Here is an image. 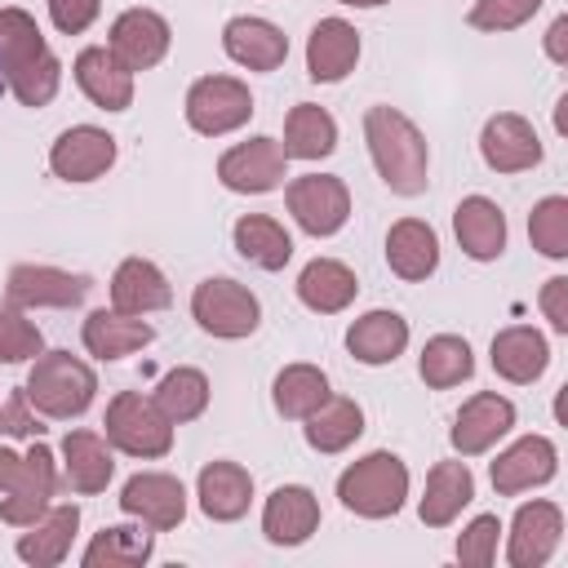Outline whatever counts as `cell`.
<instances>
[{
  "label": "cell",
  "mask_w": 568,
  "mask_h": 568,
  "mask_svg": "<svg viewBox=\"0 0 568 568\" xmlns=\"http://www.w3.org/2000/svg\"><path fill=\"white\" fill-rule=\"evenodd\" d=\"M364 146H368V160L377 169V178L386 182L390 195H422L426 182H430V146H426V133L399 111V106H368L364 111Z\"/></svg>",
  "instance_id": "1"
},
{
  "label": "cell",
  "mask_w": 568,
  "mask_h": 568,
  "mask_svg": "<svg viewBox=\"0 0 568 568\" xmlns=\"http://www.w3.org/2000/svg\"><path fill=\"white\" fill-rule=\"evenodd\" d=\"M408 488H413L408 462L390 448H373L337 475V501L359 519H395L408 501Z\"/></svg>",
  "instance_id": "2"
},
{
  "label": "cell",
  "mask_w": 568,
  "mask_h": 568,
  "mask_svg": "<svg viewBox=\"0 0 568 568\" xmlns=\"http://www.w3.org/2000/svg\"><path fill=\"white\" fill-rule=\"evenodd\" d=\"M22 390H27V399L36 404L40 417L75 422L98 399V373H93L89 359H80L71 351H40L31 359V373H27Z\"/></svg>",
  "instance_id": "3"
},
{
  "label": "cell",
  "mask_w": 568,
  "mask_h": 568,
  "mask_svg": "<svg viewBox=\"0 0 568 568\" xmlns=\"http://www.w3.org/2000/svg\"><path fill=\"white\" fill-rule=\"evenodd\" d=\"M102 435L115 453L138 457V462H160L173 453V422L142 390H115L111 395V404L102 413Z\"/></svg>",
  "instance_id": "4"
},
{
  "label": "cell",
  "mask_w": 568,
  "mask_h": 568,
  "mask_svg": "<svg viewBox=\"0 0 568 568\" xmlns=\"http://www.w3.org/2000/svg\"><path fill=\"white\" fill-rule=\"evenodd\" d=\"M191 320L217 342H244L262 324V302L248 284L231 275H209L191 288Z\"/></svg>",
  "instance_id": "5"
},
{
  "label": "cell",
  "mask_w": 568,
  "mask_h": 568,
  "mask_svg": "<svg viewBox=\"0 0 568 568\" xmlns=\"http://www.w3.org/2000/svg\"><path fill=\"white\" fill-rule=\"evenodd\" d=\"M253 93L240 75H200L182 98V115L200 138H226L253 120Z\"/></svg>",
  "instance_id": "6"
},
{
  "label": "cell",
  "mask_w": 568,
  "mask_h": 568,
  "mask_svg": "<svg viewBox=\"0 0 568 568\" xmlns=\"http://www.w3.org/2000/svg\"><path fill=\"white\" fill-rule=\"evenodd\" d=\"M284 209L311 240H328L351 222V186L337 173H302L284 186Z\"/></svg>",
  "instance_id": "7"
},
{
  "label": "cell",
  "mask_w": 568,
  "mask_h": 568,
  "mask_svg": "<svg viewBox=\"0 0 568 568\" xmlns=\"http://www.w3.org/2000/svg\"><path fill=\"white\" fill-rule=\"evenodd\" d=\"M284 178H288V155L271 133H253L217 155V182L235 195H266L284 186Z\"/></svg>",
  "instance_id": "8"
},
{
  "label": "cell",
  "mask_w": 568,
  "mask_h": 568,
  "mask_svg": "<svg viewBox=\"0 0 568 568\" xmlns=\"http://www.w3.org/2000/svg\"><path fill=\"white\" fill-rule=\"evenodd\" d=\"M89 297V275L49 262H18L4 275V306L18 311H67Z\"/></svg>",
  "instance_id": "9"
},
{
  "label": "cell",
  "mask_w": 568,
  "mask_h": 568,
  "mask_svg": "<svg viewBox=\"0 0 568 568\" xmlns=\"http://www.w3.org/2000/svg\"><path fill=\"white\" fill-rule=\"evenodd\" d=\"M58 488H62L58 453H53L44 439H31V448L22 453V475H18V484L0 497V519H4L9 528H27V524H36V519L53 506Z\"/></svg>",
  "instance_id": "10"
},
{
  "label": "cell",
  "mask_w": 568,
  "mask_h": 568,
  "mask_svg": "<svg viewBox=\"0 0 568 568\" xmlns=\"http://www.w3.org/2000/svg\"><path fill=\"white\" fill-rule=\"evenodd\" d=\"M501 532H506L510 568H546L564 541V510H559V501H546V497L519 501L510 528H501Z\"/></svg>",
  "instance_id": "11"
},
{
  "label": "cell",
  "mask_w": 568,
  "mask_h": 568,
  "mask_svg": "<svg viewBox=\"0 0 568 568\" xmlns=\"http://www.w3.org/2000/svg\"><path fill=\"white\" fill-rule=\"evenodd\" d=\"M515 404L497 390H475L470 399H462L457 417H453V430H448V444L457 457H484L493 453L510 430H515Z\"/></svg>",
  "instance_id": "12"
},
{
  "label": "cell",
  "mask_w": 568,
  "mask_h": 568,
  "mask_svg": "<svg viewBox=\"0 0 568 568\" xmlns=\"http://www.w3.org/2000/svg\"><path fill=\"white\" fill-rule=\"evenodd\" d=\"M555 475H559V448L550 435H519L488 462V479H493L497 497L532 493V488L550 484Z\"/></svg>",
  "instance_id": "13"
},
{
  "label": "cell",
  "mask_w": 568,
  "mask_h": 568,
  "mask_svg": "<svg viewBox=\"0 0 568 568\" xmlns=\"http://www.w3.org/2000/svg\"><path fill=\"white\" fill-rule=\"evenodd\" d=\"M120 510L155 532H173L186 519V484L169 470H138L120 484Z\"/></svg>",
  "instance_id": "14"
},
{
  "label": "cell",
  "mask_w": 568,
  "mask_h": 568,
  "mask_svg": "<svg viewBox=\"0 0 568 568\" xmlns=\"http://www.w3.org/2000/svg\"><path fill=\"white\" fill-rule=\"evenodd\" d=\"M169 44H173V27L164 13L146 9V4H133L124 13H115L111 31H106V49L138 75V71H151L169 58Z\"/></svg>",
  "instance_id": "15"
},
{
  "label": "cell",
  "mask_w": 568,
  "mask_h": 568,
  "mask_svg": "<svg viewBox=\"0 0 568 568\" xmlns=\"http://www.w3.org/2000/svg\"><path fill=\"white\" fill-rule=\"evenodd\" d=\"M546 155L541 146V133L532 129L528 115L519 111H497L484 120L479 129V160L493 169V173H528L537 169Z\"/></svg>",
  "instance_id": "16"
},
{
  "label": "cell",
  "mask_w": 568,
  "mask_h": 568,
  "mask_svg": "<svg viewBox=\"0 0 568 568\" xmlns=\"http://www.w3.org/2000/svg\"><path fill=\"white\" fill-rule=\"evenodd\" d=\"M120 142L98 124H71L49 146V173L62 182H98L111 173Z\"/></svg>",
  "instance_id": "17"
},
{
  "label": "cell",
  "mask_w": 568,
  "mask_h": 568,
  "mask_svg": "<svg viewBox=\"0 0 568 568\" xmlns=\"http://www.w3.org/2000/svg\"><path fill=\"white\" fill-rule=\"evenodd\" d=\"M58 457H62L58 462L62 466V484L71 493H80V497H98L115 479V448L106 444L102 430H84V426L67 430Z\"/></svg>",
  "instance_id": "18"
},
{
  "label": "cell",
  "mask_w": 568,
  "mask_h": 568,
  "mask_svg": "<svg viewBox=\"0 0 568 568\" xmlns=\"http://www.w3.org/2000/svg\"><path fill=\"white\" fill-rule=\"evenodd\" d=\"M222 53L244 71H280L288 58V36L257 13H235L222 27Z\"/></svg>",
  "instance_id": "19"
},
{
  "label": "cell",
  "mask_w": 568,
  "mask_h": 568,
  "mask_svg": "<svg viewBox=\"0 0 568 568\" xmlns=\"http://www.w3.org/2000/svg\"><path fill=\"white\" fill-rule=\"evenodd\" d=\"M320 532V497L306 484H280L262 501V537L271 546H302Z\"/></svg>",
  "instance_id": "20"
},
{
  "label": "cell",
  "mask_w": 568,
  "mask_h": 568,
  "mask_svg": "<svg viewBox=\"0 0 568 568\" xmlns=\"http://www.w3.org/2000/svg\"><path fill=\"white\" fill-rule=\"evenodd\" d=\"M359 53H364V44H359L355 22H346L337 13L320 18L311 27V36H306V75L315 84H342L355 71Z\"/></svg>",
  "instance_id": "21"
},
{
  "label": "cell",
  "mask_w": 568,
  "mask_h": 568,
  "mask_svg": "<svg viewBox=\"0 0 568 568\" xmlns=\"http://www.w3.org/2000/svg\"><path fill=\"white\" fill-rule=\"evenodd\" d=\"M71 75L98 111H129L133 106V71L106 44H84L71 62Z\"/></svg>",
  "instance_id": "22"
},
{
  "label": "cell",
  "mask_w": 568,
  "mask_h": 568,
  "mask_svg": "<svg viewBox=\"0 0 568 568\" xmlns=\"http://www.w3.org/2000/svg\"><path fill=\"white\" fill-rule=\"evenodd\" d=\"M80 342H84V351H89L93 359L111 364V359H124V355L146 351V346L155 342V328H151L146 315H124V311H115V306H98V311L84 315Z\"/></svg>",
  "instance_id": "23"
},
{
  "label": "cell",
  "mask_w": 568,
  "mask_h": 568,
  "mask_svg": "<svg viewBox=\"0 0 568 568\" xmlns=\"http://www.w3.org/2000/svg\"><path fill=\"white\" fill-rule=\"evenodd\" d=\"M80 532V506L75 501H53L36 524H27L13 541V555L27 568H58L71 555V541Z\"/></svg>",
  "instance_id": "24"
},
{
  "label": "cell",
  "mask_w": 568,
  "mask_h": 568,
  "mask_svg": "<svg viewBox=\"0 0 568 568\" xmlns=\"http://www.w3.org/2000/svg\"><path fill=\"white\" fill-rule=\"evenodd\" d=\"M195 501L204 510V519L213 524H235L248 515L253 506V475L240 466V462H204L200 475H195Z\"/></svg>",
  "instance_id": "25"
},
{
  "label": "cell",
  "mask_w": 568,
  "mask_h": 568,
  "mask_svg": "<svg viewBox=\"0 0 568 568\" xmlns=\"http://www.w3.org/2000/svg\"><path fill=\"white\" fill-rule=\"evenodd\" d=\"M453 235L462 244V253L470 262H497L506 253V240H510V226H506V213L497 200L488 195H466L457 200L453 209Z\"/></svg>",
  "instance_id": "26"
},
{
  "label": "cell",
  "mask_w": 568,
  "mask_h": 568,
  "mask_svg": "<svg viewBox=\"0 0 568 568\" xmlns=\"http://www.w3.org/2000/svg\"><path fill=\"white\" fill-rule=\"evenodd\" d=\"M488 364L501 382L510 386H532L546 368H550V342L546 333H537L532 324H506L493 346H488Z\"/></svg>",
  "instance_id": "27"
},
{
  "label": "cell",
  "mask_w": 568,
  "mask_h": 568,
  "mask_svg": "<svg viewBox=\"0 0 568 568\" xmlns=\"http://www.w3.org/2000/svg\"><path fill=\"white\" fill-rule=\"evenodd\" d=\"M475 501V475L466 466V457H453V462H435L426 470V488L417 497V519L426 528H448L457 524V515Z\"/></svg>",
  "instance_id": "28"
},
{
  "label": "cell",
  "mask_w": 568,
  "mask_h": 568,
  "mask_svg": "<svg viewBox=\"0 0 568 568\" xmlns=\"http://www.w3.org/2000/svg\"><path fill=\"white\" fill-rule=\"evenodd\" d=\"M408 337H413L408 320H404L399 311L377 306V311H364L359 320H351V328H346V351H351L359 364L382 368V364H395V359L408 351Z\"/></svg>",
  "instance_id": "29"
},
{
  "label": "cell",
  "mask_w": 568,
  "mask_h": 568,
  "mask_svg": "<svg viewBox=\"0 0 568 568\" xmlns=\"http://www.w3.org/2000/svg\"><path fill=\"white\" fill-rule=\"evenodd\" d=\"M386 266L390 275L408 280V284H422L439 271V235L430 222L422 217H399L390 222L386 231Z\"/></svg>",
  "instance_id": "30"
},
{
  "label": "cell",
  "mask_w": 568,
  "mask_h": 568,
  "mask_svg": "<svg viewBox=\"0 0 568 568\" xmlns=\"http://www.w3.org/2000/svg\"><path fill=\"white\" fill-rule=\"evenodd\" d=\"M111 306L124 311V315H155L173 302V288H169V275L151 262V257H124L115 271H111Z\"/></svg>",
  "instance_id": "31"
},
{
  "label": "cell",
  "mask_w": 568,
  "mask_h": 568,
  "mask_svg": "<svg viewBox=\"0 0 568 568\" xmlns=\"http://www.w3.org/2000/svg\"><path fill=\"white\" fill-rule=\"evenodd\" d=\"M297 302L306 306V311H315V315H342L351 302H355V293H359V280H355V271L346 266V262H337V257H311L302 271H297Z\"/></svg>",
  "instance_id": "32"
},
{
  "label": "cell",
  "mask_w": 568,
  "mask_h": 568,
  "mask_svg": "<svg viewBox=\"0 0 568 568\" xmlns=\"http://www.w3.org/2000/svg\"><path fill=\"white\" fill-rule=\"evenodd\" d=\"M231 244H235V253H240L248 266H257V271H284V266L293 262V235H288L284 222L271 217V213H244V217H235Z\"/></svg>",
  "instance_id": "33"
},
{
  "label": "cell",
  "mask_w": 568,
  "mask_h": 568,
  "mask_svg": "<svg viewBox=\"0 0 568 568\" xmlns=\"http://www.w3.org/2000/svg\"><path fill=\"white\" fill-rule=\"evenodd\" d=\"M155 555V528L146 524H106L102 532L89 537V546L80 550L84 568H142Z\"/></svg>",
  "instance_id": "34"
},
{
  "label": "cell",
  "mask_w": 568,
  "mask_h": 568,
  "mask_svg": "<svg viewBox=\"0 0 568 568\" xmlns=\"http://www.w3.org/2000/svg\"><path fill=\"white\" fill-rule=\"evenodd\" d=\"M359 435H364V408L351 395H328L311 417H302V439L324 457L346 453Z\"/></svg>",
  "instance_id": "35"
},
{
  "label": "cell",
  "mask_w": 568,
  "mask_h": 568,
  "mask_svg": "<svg viewBox=\"0 0 568 568\" xmlns=\"http://www.w3.org/2000/svg\"><path fill=\"white\" fill-rule=\"evenodd\" d=\"M328 395H333L328 373H324L320 364H302V359H297V364H284V368L275 373V382H271V404H275V413L288 417V422L311 417Z\"/></svg>",
  "instance_id": "36"
},
{
  "label": "cell",
  "mask_w": 568,
  "mask_h": 568,
  "mask_svg": "<svg viewBox=\"0 0 568 568\" xmlns=\"http://www.w3.org/2000/svg\"><path fill=\"white\" fill-rule=\"evenodd\" d=\"M417 377L430 386V390H453L462 382L475 377V351L462 333H435L426 337L422 355H417Z\"/></svg>",
  "instance_id": "37"
},
{
  "label": "cell",
  "mask_w": 568,
  "mask_h": 568,
  "mask_svg": "<svg viewBox=\"0 0 568 568\" xmlns=\"http://www.w3.org/2000/svg\"><path fill=\"white\" fill-rule=\"evenodd\" d=\"M284 155L288 160H324L337 151V120L320 102H297L284 115Z\"/></svg>",
  "instance_id": "38"
},
{
  "label": "cell",
  "mask_w": 568,
  "mask_h": 568,
  "mask_svg": "<svg viewBox=\"0 0 568 568\" xmlns=\"http://www.w3.org/2000/svg\"><path fill=\"white\" fill-rule=\"evenodd\" d=\"M209 395H213V386H209L204 368H195V364H178V368H169V373L155 382V390H151L155 408H160L173 426L195 422V417L209 408Z\"/></svg>",
  "instance_id": "39"
},
{
  "label": "cell",
  "mask_w": 568,
  "mask_h": 568,
  "mask_svg": "<svg viewBox=\"0 0 568 568\" xmlns=\"http://www.w3.org/2000/svg\"><path fill=\"white\" fill-rule=\"evenodd\" d=\"M44 49H49V40H44L40 22H36L27 9L4 4V9H0V80H4L9 71H18L22 62H31L36 53H44Z\"/></svg>",
  "instance_id": "40"
},
{
  "label": "cell",
  "mask_w": 568,
  "mask_h": 568,
  "mask_svg": "<svg viewBox=\"0 0 568 568\" xmlns=\"http://www.w3.org/2000/svg\"><path fill=\"white\" fill-rule=\"evenodd\" d=\"M4 89H9L22 106H31V111L49 106V102L58 98V89H62V62H58V53H53V49L36 53L31 62H22L18 71L4 75Z\"/></svg>",
  "instance_id": "41"
},
{
  "label": "cell",
  "mask_w": 568,
  "mask_h": 568,
  "mask_svg": "<svg viewBox=\"0 0 568 568\" xmlns=\"http://www.w3.org/2000/svg\"><path fill=\"white\" fill-rule=\"evenodd\" d=\"M528 240L541 257L564 262L568 257V195H541L528 213Z\"/></svg>",
  "instance_id": "42"
},
{
  "label": "cell",
  "mask_w": 568,
  "mask_h": 568,
  "mask_svg": "<svg viewBox=\"0 0 568 568\" xmlns=\"http://www.w3.org/2000/svg\"><path fill=\"white\" fill-rule=\"evenodd\" d=\"M44 351V333L27 311L0 306V364H31Z\"/></svg>",
  "instance_id": "43"
},
{
  "label": "cell",
  "mask_w": 568,
  "mask_h": 568,
  "mask_svg": "<svg viewBox=\"0 0 568 568\" xmlns=\"http://www.w3.org/2000/svg\"><path fill=\"white\" fill-rule=\"evenodd\" d=\"M497 546H501V519L484 510V515H475V519L457 532L453 555H457V564H466V568H493V564H497Z\"/></svg>",
  "instance_id": "44"
},
{
  "label": "cell",
  "mask_w": 568,
  "mask_h": 568,
  "mask_svg": "<svg viewBox=\"0 0 568 568\" xmlns=\"http://www.w3.org/2000/svg\"><path fill=\"white\" fill-rule=\"evenodd\" d=\"M541 9V0H475L466 22L475 31H488V36H501V31H519L524 22H532V13Z\"/></svg>",
  "instance_id": "45"
},
{
  "label": "cell",
  "mask_w": 568,
  "mask_h": 568,
  "mask_svg": "<svg viewBox=\"0 0 568 568\" xmlns=\"http://www.w3.org/2000/svg\"><path fill=\"white\" fill-rule=\"evenodd\" d=\"M0 435H4V439H40V435H44V422H40V413H36V404L27 399L22 386L0 399Z\"/></svg>",
  "instance_id": "46"
},
{
  "label": "cell",
  "mask_w": 568,
  "mask_h": 568,
  "mask_svg": "<svg viewBox=\"0 0 568 568\" xmlns=\"http://www.w3.org/2000/svg\"><path fill=\"white\" fill-rule=\"evenodd\" d=\"M44 4H49L53 31L62 36H84L102 13V0H44Z\"/></svg>",
  "instance_id": "47"
},
{
  "label": "cell",
  "mask_w": 568,
  "mask_h": 568,
  "mask_svg": "<svg viewBox=\"0 0 568 568\" xmlns=\"http://www.w3.org/2000/svg\"><path fill=\"white\" fill-rule=\"evenodd\" d=\"M537 306H541L546 324H550L559 337H568V275H550V280L541 284V293H537Z\"/></svg>",
  "instance_id": "48"
},
{
  "label": "cell",
  "mask_w": 568,
  "mask_h": 568,
  "mask_svg": "<svg viewBox=\"0 0 568 568\" xmlns=\"http://www.w3.org/2000/svg\"><path fill=\"white\" fill-rule=\"evenodd\" d=\"M541 49H546V58H550L555 67H568V13H559V18L546 27Z\"/></svg>",
  "instance_id": "49"
},
{
  "label": "cell",
  "mask_w": 568,
  "mask_h": 568,
  "mask_svg": "<svg viewBox=\"0 0 568 568\" xmlns=\"http://www.w3.org/2000/svg\"><path fill=\"white\" fill-rule=\"evenodd\" d=\"M18 475H22V453L9 448V444H0V497L18 484Z\"/></svg>",
  "instance_id": "50"
},
{
  "label": "cell",
  "mask_w": 568,
  "mask_h": 568,
  "mask_svg": "<svg viewBox=\"0 0 568 568\" xmlns=\"http://www.w3.org/2000/svg\"><path fill=\"white\" fill-rule=\"evenodd\" d=\"M337 4H346V9H382L390 0H337Z\"/></svg>",
  "instance_id": "51"
},
{
  "label": "cell",
  "mask_w": 568,
  "mask_h": 568,
  "mask_svg": "<svg viewBox=\"0 0 568 568\" xmlns=\"http://www.w3.org/2000/svg\"><path fill=\"white\" fill-rule=\"evenodd\" d=\"M0 89H4V80H0Z\"/></svg>",
  "instance_id": "52"
}]
</instances>
